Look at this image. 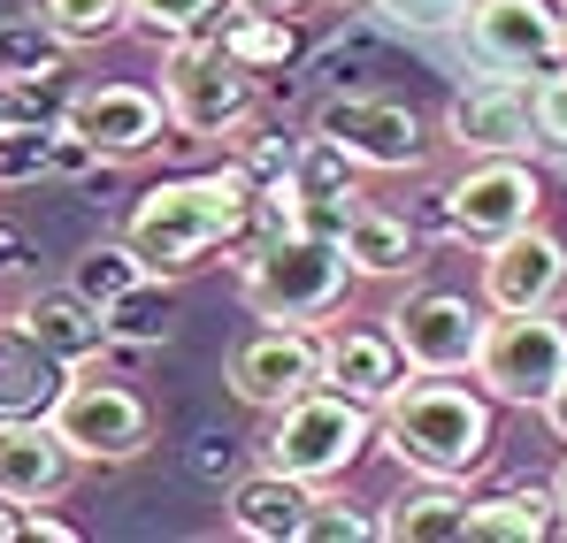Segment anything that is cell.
<instances>
[{
    "instance_id": "83f0119b",
    "label": "cell",
    "mask_w": 567,
    "mask_h": 543,
    "mask_svg": "<svg viewBox=\"0 0 567 543\" xmlns=\"http://www.w3.org/2000/svg\"><path fill=\"white\" fill-rule=\"evenodd\" d=\"M131 23L146 39H192V31H223L230 0H131Z\"/></svg>"
},
{
    "instance_id": "6da1fadb",
    "label": "cell",
    "mask_w": 567,
    "mask_h": 543,
    "mask_svg": "<svg viewBox=\"0 0 567 543\" xmlns=\"http://www.w3.org/2000/svg\"><path fill=\"white\" fill-rule=\"evenodd\" d=\"M254 222H261V184L230 161V169H215V177H177V184L138 191L123 238L146 253L154 275H185V269H199L207 253L238 246Z\"/></svg>"
},
{
    "instance_id": "2e32d148",
    "label": "cell",
    "mask_w": 567,
    "mask_h": 543,
    "mask_svg": "<svg viewBox=\"0 0 567 543\" xmlns=\"http://www.w3.org/2000/svg\"><path fill=\"white\" fill-rule=\"evenodd\" d=\"M322 383L383 414V406L414 383V361L399 353L391 322H383V330H330V337H322Z\"/></svg>"
},
{
    "instance_id": "d4e9b609",
    "label": "cell",
    "mask_w": 567,
    "mask_h": 543,
    "mask_svg": "<svg viewBox=\"0 0 567 543\" xmlns=\"http://www.w3.org/2000/svg\"><path fill=\"white\" fill-rule=\"evenodd\" d=\"M70 283H78L85 299H100V306H115V299H131L138 283H154V269H146V253H138L131 238H100V246H85V253L70 261Z\"/></svg>"
},
{
    "instance_id": "d590c367",
    "label": "cell",
    "mask_w": 567,
    "mask_h": 543,
    "mask_svg": "<svg viewBox=\"0 0 567 543\" xmlns=\"http://www.w3.org/2000/svg\"><path fill=\"white\" fill-rule=\"evenodd\" d=\"M70 536H78L70 521H54V513H39V505H31V521H23V543H70Z\"/></svg>"
},
{
    "instance_id": "5bb4252c",
    "label": "cell",
    "mask_w": 567,
    "mask_h": 543,
    "mask_svg": "<svg viewBox=\"0 0 567 543\" xmlns=\"http://www.w3.org/2000/svg\"><path fill=\"white\" fill-rule=\"evenodd\" d=\"M62 130H78L100 161H138V154H154L162 130H177V123H169V100L146 92V85H85L70 100Z\"/></svg>"
},
{
    "instance_id": "ffe728a7",
    "label": "cell",
    "mask_w": 567,
    "mask_h": 543,
    "mask_svg": "<svg viewBox=\"0 0 567 543\" xmlns=\"http://www.w3.org/2000/svg\"><path fill=\"white\" fill-rule=\"evenodd\" d=\"M78 367L62 353H47L23 322H0V421H39L54 414V398L70 390Z\"/></svg>"
},
{
    "instance_id": "484cf974",
    "label": "cell",
    "mask_w": 567,
    "mask_h": 543,
    "mask_svg": "<svg viewBox=\"0 0 567 543\" xmlns=\"http://www.w3.org/2000/svg\"><path fill=\"white\" fill-rule=\"evenodd\" d=\"M62 54H70V39H62L47 15H16V23H0V85L47 77V70H62Z\"/></svg>"
},
{
    "instance_id": "8992f818",
    "label": "cell",
    "mask_w": 567,
    "mask_h": 543,
    "mask_svg": "<svg viewBox=\"0 0 567 543\" xmlns=\"http://www.w3.org/2000/svg\"><path fill=\"white\" fill-rule=\"evenodd\" d=\"M475 383H483L498 406H529V414H545L553 390L567 383V330L553 322V306L491 314L483 353H475Z\"/></svg>"
},
{
    "instance_id": "44dd1931",
    "label": "cell",
    "mask_w": 567,
    "mask_h": 543,
    "mask_svg": "<svg viewBox=\"0 0 567 543\" xmlns=\"http://www.w3.org/2000/svg\"><path fill=\"white\" fill-rule=\"evenodd\" d=\"M377 521H383V536H391V543H468L475 498H468V490H453L445 474H422V490L391 498Z\"/></svg>"
},
{
    "instance_id": "4dcf8cb0",
    "label": "cell",
    "mask_w": 567,
    "mask_h": 543,
    "mask_svg": "<svg viewBox=\"0 0 567 543\" xmlns=\"http://www.w3.org/2000/svg\"><path fill=\"white\" fill-rule=\"evenodd\" d=\"M391 31H468L475 0H369Z\"/></svg>"
},
{
    "instance_id": "e0dca14e",
    "label": "cell",
    "mask_w": 567,
    "mask_h": 543,
    "mask_svg": "<svg viewBox=\"0 0 567 543\" xmlns=\"http://www.w3.org/2000/svg\"><path fill=\"white\" fill-rule=\"evenodd\" d=\"M78 467H85V459L62 445V429H54L47 414H39V421H0V498H16V505H54Z\"/></svg>"
},
{
    "instance_id": "7402d4cb",
    "label": "cell",
    "mask_w": 567,
    "mask_h": 543,
    "mask_svg": "<svg viewBox=\"0 0 567 543\" xmlns=\"http://www.w3.org/2000/svg\"><path fill=\"white\" fill-rule=\"evenodd\" d=\"M346 261H353V275H369V283H406V275L422 269V238L399 222V215H383V207H353L346 215Z\"/></svg>"
},
{
    "instance_id": "4fadbf2b",
    "label": "cell",
    "mask_w": 567,
    "mask_h": 543,
    "mask_svg": "<svg viewBox=\"0 0 567 543\" xmlns=\"http://www.w3.org/2000/svg\"><path fill=\"white\" fill-rule=\"evenodd\" d=\"M445 138L461 154H529V146H545V130H537V85L514 77V70L475 77L468 92L445 100Z\"/></svg>"
},
{
    "instance_id": "3957f363",
    "label": "cell",
    "mask_w": 567,
    "mask_h": 543,
    "mask_svg": "<svg viewBox=\"0 0 567 543\" xmlns=\"http://www.w3.org/2000/svg\"><path fill=\"white\" fill-rule=\"evenodd\" d=\"M346 283H353V261H346V238L330 230H269L246 261V306L261 322H330L346 306Z\"/></svg>"
},
{
    "instance_id": "cb8c5ba5",
    "label": "cell",
    "mask_w": 567,
    "mask_h": 543,
    "mask_svg": "<svg viewBox=\"0 0 567 543\" xmlns=\"http://www.w3.org/2000/svg\"><path fill=\"white\" fill-rule=\"evenodd\" d=\"M223 46H230L254 77H284V70L307 54L291 15H238V8H230V23H223Z\"/></svg>"
},
{
    "instance_id": "74e56055",
    "label": "cell",
    "mask_w": 567,
    "mask_h": 543,
    "mask_svg": "<svg viewBox=\"0 0 567 543\" xmlns=\"http://www.w3.org/2000/svg\"><path fill=\"white\" fill-rule=\"evenodd\" d=\"M23 521H31V505H16V498H0V543H23Z\"/></svg>"
},
{
    "instance_id": "7c38bea8",
    "label": "cell",
    "mask_w": 567,
    "mask_h": 543,
    "mask_svg": "<svg viewBox=\"0 0 567 543\" xmlns=\"http://www.w3.org/2000/svg\"><path fill=\"white\" fill-rule=\"evenodd\" d=\"M560 31L567 0H475L468 8V54L483 70L545 77V70H560Z\"/></svg>"
},
{
    "instance_id": "d6986e66",
    "label": "cell",
    "mask_w": 567,
    "mask_h": 543,
    "mask_svg": "<svg viewBox=\"0 0 567 543\" xmlns=\"http://www.w3.org/2000/svg\"><path fill=\"white\" fill-rule=\"evenodd\" d=\"M47 353H62L70 367H93L115 353V322H107V306L85 299L78 283H54V291H31L23 299V314H16Z\"/></svg>"
},
{
    "instance_id": "603a6c76",
    "label": "cell",
    "mask_w": 567,
    "mask_h": 543,
    "mask_svg": "<svg viewBox=\"0 0 567 543\" xmlns=\"http://www.w3.org/2000/svg\"><path fill=\"white\" fill-rule=\"evenodd\" d=\"M567 513H560V490H498V498H475V521L468 536L475 543H545L560 536Z\"/></svg>"
},
{
    "instance_id": "f1b7e54d",
    "label": "cell",
    "mask_w": 567,
    "mask_h": 543,
    "mask_svg": "<svg viewBox=\"0 0 567 543\" xmlns=\"http://www.w3.org/2000/svg\"><path fill=\"white\" fill-rule=\"evenodd\" d=\"M39 15L70 39V46H100L131 23V0H39Z\"/></svg>"
},
{
    "instance_id": "7a4b0ae2",
    "label": "cell",
    "mask_w": 567,
    "mask_h": 543,
    "mask_svg": "<svg viewBox=\"0 0 567 543\" xmlns=\"http://www.w3.org/2000/svg\"><path fill=\"white\" fill-rule=\"evenodd\" d=\"M383 452L414 474L468 482L491 459V390H468L461 375H414L383 406Z\"/></svg>"
},
{
    "instance_id": "e575fe53",
    "label": "cell",
    "mask_w": 567,
    "mask_h": 543,
    "mask_svg": "<svg viewBox=\"0 0 567 543\" xmlns=\"http://www.w3.org/2000/svg\"><path fill=\"white\" fill-rule=\"evenodd\" d=\"M23 269H31V238H23L16 222H0V283H8V275H23Z\"/></svg>"
},
{
    "instance_id": "5b68a950",
    "label": "cell",
    "mask_w": 567,
    "mask_h": 543,
    "mask_svg": "<svg viewBox=\"0 0 567 543\" xmlns=\"http://www.w3.org/2000/svg\"><path fill=\"white\" fill-rule=\"evenodd\" d=\"M162 100L185 138H238L254 115V70L223 46V31L162 39Z\"/></svg>"
},
{
    "instance_id": "d6a6232c",
    "label": "cell",
    "mask_w": 567,
    "mask_h": 543,
    "mask_svg": "<svg viewBox=\"0 0 567 543\" xmlns=\"http://www.w3.org/2000/svg\"><path fill=\"white\" fill-rule=\"evenodd\" d=\"M361 536H383V521H369V513H338V505H315V521H307L299 543H361Z\"/></svg>"
},
{
    "instance_id": "b9f144b4",
    "label": "cell",
    "mask_w": 567,
    "mask_h": 543,
    "mask_svg": "<svg viewBox=\"0 0 567 543\" xmlns=\"http://www.w3.org/2000/svg\"><path fill=\"white\" fill-rule=\"evenodd\" d=\"M560 70H567V31H560Z\"/></svg>"
},
{
    "instance_id": "8fae6325",
    "label": "cell",
    "mask_w": 567,
    "mask_h": 543,
    "mask_svg": "<svg viewBox=\"0 0 567 543\" xmlns=\"http://www.w3.org/2000/svg\"><path fill=\"white\" fill-rule=\"evenodd\" d=\"M315 383H322V337L307 322H261L230 353V398L254 414H277L291 398H307Z\"/></svg>"
},
{
    "instance_id": "30bf717a",
    "label": "cell",
    "mask_w": 567,
    "mask_h": 543,
    "mask_svg": "<svg viewBox=\"0 0 567 543\" xmlns=\"http://www.w3.org/2000/svg\"><path fill=\"white\" fill-rule=\"evenodd\" d=\"M315 138H330L338 154H353L361 169H414L430 154L422 138V115L406 100H383V92H330L315 107Z\"/></svg>"
},
{
    "instance_id": "ac0fdd59",
    "label": "cell",
    "mask_w": 567,
    "mask_h": 543,
    "mask_svg": "<svg viewBox=\"0 0 567 543\" xmlns=\"http://www.w3.org/2000/svg\"><path fill=\"white\" fill-rule=\"evenodd\" d=\"M315 482H299V474H284V467H254V474H238L230 482V529L238 536H254V543H299L307 536V521H315Z\"/></svg>"
},
{
    "instance_id": "9c48e42d",
    "label": "cell",
    "mask_w": 567,
    "mask_h": 543,
    "mask_svg": "<svg viewBox=\"0 0 567 543\" xmlns=\"http://www.w3.org/2000/svg\"><path fill=\"white\" fill-rule=\"evenodd\" d=\"M383 322H391L399 353L414 361V375H475L491 306H475L468 291H406Z\"/></svg>"
},
{
    "instance_id": "60d3db41",
    "label": "cell",
    "mask_w": 567,
    "mask_h": 543,
    "mask_svg": "<svg viewBox=\"0 0 567 543\" xmlns=\"http://www.w3.org/2000/svg\"><path fill=\"white\" fill-rule=\"evenodd\" d=\"M0 123H8V85H0Z\"/></svg>"
},
{
    "instance_id": "ba28073f",
    "label": "cell",
    "mask_w": 567,
    "mask_h": 543,
    "mask_svg": "<svg viewBox=\"0 0 567 543\" xmlns=\"http://www.w3.org/2000/svg\"><path fill=\"white\" fill-rule=\"evenodd\" d=\"M545 207V184L522 154H475L461 177L445 184V230L468 246H498L514 230H529Z\"/></svg>"
},
{
    "instance_id": "836d02e7",
    "label": "cell",
    "mask_w": 567,
    "mask_h": 543,
    "mask_svg": "<svg viewBox=\"0 0 567 543\" xmlns=\"http://www.w3.org/2000/svg\"><path fill=\"white\" fill-rule=\"evenodd\" d=\"M192 474H199V482H223V474H230V437L199 429V437H192Z\"/></svg>"
},
{
    "instance_id": "ab89813d",
    "label": "cell",
    "mask_w": 567,
    "mask_h": 543,
    "mask_svg": "<svg viewBox=\"0 0 567 543\" xmlns=\"http://www.w3.org/2000/svg\"><path fill=\"white\" fill-rule=\"evenodd\" d=\"M553 490H560V513H567V467H560V474H553Z\"/></svg>"
},
{
    "instance_id": "8d00e7d4",
    "label": "cell",
    "mask_w": 567,
    "mask_h": 543,
    "mask_svg": "<svg viewBox=\"0 0 567 543\" xmlns=\"http://www.w3.org/2000/svg\"><path fill=\"white\" fill-rule=\"evenodd\" d=\"M230 8H238V15H291V23H299L307 0H230Z\"/></svg>"
},
{
    "instance_id": "4316f807",
    "label": "cell",
    "mask_w": 567,
    "mask_h": 543,
    "mask_svg": "<svg viewBox=\"0 0 567 543\" xmlns=\"http://www.w3.org/2000/svg\"><path fill=\"white\" fill-rule=\"evenodd\" d=\"M54 146H62V123L8 115V123H0V184H39V177H54Z\"/></svg>"
},
{
    "instance_id": "9a60e30c",
    "label": "cell",
    "mask_w": 567,
    "mask_h": 543,
    "mask_svg": "<svg viewBox=\"0 0 567 543\" xmlns=\"http://www.w3.org/2000/svg\"><path fill=\"white\" fill-rule=\"evenodd\" d=\"M560 299H567V246L545 222L483 246V306L491 314H529V306H560Z\"/></svg>"
},
{
    "instance_id": "277c9868",
    "label": "cell",
    "mask_w": 567,
    "mask_h": 543,
    "mask_svg": "<svg viewBox=\"0 0 567 543\" xmlns=\"http://www.w3.org/2000/svg\"><path fill=\"white\" fill-rule=\"evenodd\" d=\"M377 406H361V398H346V390H330V383H315L307 398H291L269 414V437H261V459L284 467V474H299V482H338V474H353V459L377 445Z\"/></svg>"
},
{
    "instance_id": "1f68e13d",
    "label": "cell",
    "mask_w": 567,
    "mask_h": 543,
    "mask_svg": "<svg viewBox=\"0 0 567 543\" xmlns=\"http://www.w3.org/2000/svg\"><path fill=\"white\" fill-rule=\"evenodd\" d=\"M537 130H545L553 154H567V70H545L537 77Z\"/></svg>"
},
{
    "instance_id": "f35d334b",
    "label": "cell",
    "mask_w": 567,
    "mask_h": 543,
    "mask_svg": "<svg viewBox=\"0 0 567 543\" xmlns=\"http://www.w3.org/2000/svg\"><path fill=\"white\" fill-rule=\"evenodd\" d=\"M545 421H553V437H560V445H567V383H560V390H553V406H545Z\"/></svg>"
},
{
    "instance_id": "52a82bcc",
    "label": "cell",
    "mask_w": 567,
    "mask_h": 543,
    "mask_svg": "<svg viewBox=\"0 0 567 543\" xmlns=\"http://www.w3.org/2000/svg\"><path fill=\"white\" fill-rule=\"evenodd\" d=\"M47 421L62 429V445L85 459V467H123V459H138L154 445V406L123 375H93V367L70 375V390L54 398Z\"/></svg>"
},
{
    "instance_id": "f546056e",
    "label": "cell",
    "mask_w": 567,
    "mask_h": 543,
    "mask_svg": "<svg viewBox=\"0 0 567 543\" xmlns=\"http://www.w3.org/2000/svg\"><path fill=\"white\" fill-rule=\"evenodd\" d=\"M107 322H115V337H123V345H162V337H169V275L138 283L131 299H115V306H107Z\"/></svg>"
}]
</instances>
